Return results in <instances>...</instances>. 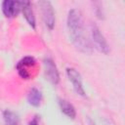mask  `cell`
I'll use <instances>...</instances> for the list:
<instances>
[{
    "label": "cell",
    "instance_id": "6da1fadb",
    "mask_svg": "<svg viewBox=\"0 0 125 125\" xmlns=\"http://www.w3.org/2000/svg\"><path fill=\"white\" fill-rule=\"evenodd\" d=\"M67 28L75 47L85 54L92 53V45L85 34L82 14L77 9H71L67 15Z\"/></svg>",
    "mask_w": 125,
    "mask_h": 125
},
{
    "label": "cell",
    "instance_id": "7a4b0ae2",
    "mask_svg": "<svg viewBox=\"0 0 125 125\" xmlns=\"http://www.w3.org/2000/svg\"><path fill=\"white\" fill-rule=\"evenodd\" d=\"M91 33H92V39H93L95 48L103 54H105V55L108 54L110 51L109 46H108L105 38L100 31L99 27L94 23H92V25H91Z\"/></svg>",
    "mask_w": 125,
    "mask_h": 125
},
{
    "label": "cell",
    "instance_id": "3957f363",
    "mask_svg": "<svg viewBox=\"0 0 125 125\" xmlns=\"http://www.w3.org/2000/svg\"><path fill=\"white\" fill-rule=\"evenodd\" d=\"M39 6L41 8V12H42V17L44 20V22L46 24V26L52 30L55 26V13H54V9L53 6L51 4V2L49 1H39Z\"/></svg>",
    "mask_w": 125,
    "mask_h": 125
},
{
    "label": "cell",
    "instance_id": "277c9868",
    "mask_svg": "<svg viewBox=\"0 0 125 125\" xmlns=\"http://www.w3.org/2000/svg\"><path fill=\"white\" fill-rule=\"evenodd\" d=\"M43 63L46 79H48L53 85H57L60 81V74L54 61L51 58H45Z\"/></svg>",
    "mask_w": 125,
    "mask_h": 125
},
{
    "label": "cell",
    "instance_id": "5b68a950",
    "mask_svg": "<svg viewBox=\"0 0 125 125\" xmlns=\"http://www.w3.org/2000/svg\"><path fill=\"white\" fill-rule=\"evenodd\" d=\"M66 74L68 76V79L71 81L75 92L81 96H85V91H84V88L82 85V79H81L80 73L73 67H67Z\"/></svg>",
    "mask_w": 125,
    "mask_h": 125
},
{
    "label": "cell",
    "instance_id": "8992f818",
    "mask_svg": "<svg viewBox=\"0 0 125 125\" xmlns=\"http://www.w3.org/2000/svg\"><path fill=\"white\" fill-rule=\"evenodd\" d=\"M22 3L20 1H12V0H5L2 3V11L3 14L7 18H13L19 14V12L22 8Z\"/></svg>",
    "mask_w": 125,
    "mask_h": 125
},
{
    "label": "cell",
    "instance_id": "52a82bcc",
    "mask_svg": "<svg viewBox=\"0 0 125 125\" xmlns=\"http://www.w3.org/2000/svg\"><path fill=\"white\" fill-rule=\"evenodd\" d=\"M22 13H23V16L26 20V21L28 22V24L32 27V28H35L36 26V21H35V16H34V13H33V10H32V7H31V4L30 2L26 1V2H23L22 3Z\"/></svg>",
    "mask_w": 125,
    "mask_h": 125
},
{
    "label": "cell",
    "instance_id": "ba28073f",
    "mask_svg": "<svg viewBox=\"0 0 125 125\" xmlns=\"http://www.w3.org/2000/svg\"><path fill=\"white\" fill-rule=\"evenodd\" d=\"M59 104H60V108L63 114H65L69 118H72V119L75 118L76 111H75L74 106L70 103H68L65 100H59Z\"/></svg>",
    "mask_w": 125,
    "mask_h": 125
},
{
    "label": "cell",
    "instance_id": "9c48e42d",
    "mask_svg": "<svg viewBox=\"0 0 125 125\" xmlns=\"http://www.w3.org/2000/svg\"><path fill=\"white\" fill-rule=\"evenodd\" d=\"M27 101L33 106H39L42 101V94L37 88H31L27 94Z\"/></svg>",
    "mask_w": 125,
    "mask_h": 125
},
{
    "label": "cell",
    "instance_id": "30bf717a",
    "mask_svg": "<svg viewBox=\"0 0 125 125\" xmlns=\"http://www.w3.org/2000/svg\"><path fill=\"white\" fill-rule=\"evenodd\" d=\"M3 118L6 125H19L20 118L18 114L10 109H6L3 112Z\"/></svg>",
    "mask_w": 125,
    "mask_h": 125
},
{
    "label": "cell",
    "instance_id": "8fae6325",
    "mask_svg": "<svg viewBox=\"0 0 125 125\" xmlns=\"http://www.w3.org/2000/svg\"><path fill=\"white\" fill-rule=\"evenodd\" d=\"M35 64V59L33 57H24L21 61H20L17 64L19 67H26V66H32Z\"/></svg>",
    "mask_w": 125,
    "mask_h": 125
},
{
    "label": "cell",
    "instance_id": "7c38bea8",
    "mask_svg": "<svg viewBox=\"0 0 125 125\" xmlns=\"http://www.w3.org/2000/svg\"><path fill=\"white\" fill-rule=\"evenodd\" d=\"M29 125H39L38 118H37V117H34V118L29 122Z\"/></svg>",
    "mask_w": 125,
    "mask_h": 125
},
{
    "label": "cell",
    "instance_id": "4fadbf2b",
    "mask_svg": "<svg viewBox=\"0 0 125 125\" xmlns=\"http://www.w3.org/2000/svg\"><path fill=\"white\" fill-rule=\"evenodd\" d=\"M88 122H89V125H96V124H95L91 119H88Z\"/></svg>",
    "mask_w": 125,
    "mask_h": 125
}]
</instances>
